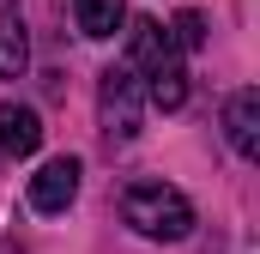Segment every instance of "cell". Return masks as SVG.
I'll return each instance as SVG.
<instances>
[{
  "instance_id": "1",
  "label": "cell",
  "mask_w": 260,
  "mask_h": 254,
  "mask_svg": "<svg viewBox=\"0 0 260 254\" xmlns=\"http://www.w3.org/2000/svg\"><path fill=\"white\" fill-rule=\"evenodd\" d=\"M121 218H127L139 236H151V242H182V236L194 230V206H188V194H182V188H164V182H139V188H127Z\"/></svg>"
},
{
  "instance_id": "2",
  "label": "cell",
  "mask_w": 260,
  "mask_h": 254,
  "mask_svg": "<svg viewBox=\"0 0 260 254\" xmlns=\"http://www.w3.org/2000/svg\"><path fill=\"white\" fill-rule=\"evenodd\" d=\"M97 109H103L109 145H127L133 133H139V79H133V67H109V73H103V85H97Z\"/></svg>"
},
{
  "instance_id": "3",
  "label": "cell",
  "mask_w": 260,
  "mask_h": 254,
  "mask_svg": "<svg viewBox=\"0 0 260 254\" xmlns=\"http://www.w3.org/2000/svg\"><path fill=\"white\" fill-rule=\"evenodd\" d=\"M79 157H49L37 176H30V212H43V218H55L67 212L73 200H79Z\"/></svg>"
},
{
  "instance_id": "4",
  "label": "cell",
  "mask_w": 260,
  "mask_h": 254,
  "mask_svg": "<svg viewBox=\"0 0 260 254\" xmlns=\"http://www.w3.org/2000/svg\"><path fill=\"white\" fill-rule=\"evenodd\" d=\"M224 133L236 145V157H260V91L242 85L230 103H224Z\"/></svg>"
},
{
  "instance_id": "5",
  "label": "cell",
  "mask_w": 260,
  "mask_h": 254,
  "mask_svg": "<svg viewBox=\"0 0 260 254\" xmlns=\"http://www.w3.org/2000/svg\"><path fill=\"white\" fill-rule=\"evenodd\" d=\"M37 145H43L37 109H24V103H0V151H6V157H30Z\"/></svg>"
},
{
  "instance_id": "6",
  "label": "cell",
  "mask_w": 260,
  "mask_h": 254,
  "mask_svg": "<svg viewBox=\"0 0 260 254\" xmlns=\"http://www.w3.org/2000/svg\"><path fill=\"white\" fill-rule=\"evenodd\" d=\"M176 55H182V49H176L170 24H157V18H139V24H133V67H139V73H157V67H170Z\"/></svg>"
},
{
  "instance_id": "7",
  "label": "cell",
  "mask_w": 260,
  "mask_h": 254,
  "mask_svg": "<svg viewBox=\"0 0 260 254\" xmlns=\"http://www.w3.org/2000/svg\"><path fill=\"white\" fill-rule=\"evenodd\" d=\"M73 12H79V30L103 43V37H115V30H121L127 0H73Z\"/></svg>"
},
{
  "instance_id": "8",
  "label": "cell",
  "mask_w": 260,
  "mask_h": 254,
  "mask_svg": "<svg viewBox=\"0 0 260 254\" xmlns=\"http://www.w3.org/2000/svg\"><path fill=\"white\" fill-rule=\"evenodd\" d=\"M24 61H30V43H24V24H18V12H0V79L24 73Z\"/></svg>"
},
{
  "instance_id": "9",
  "label": "cell",
  "mask_w": 260,
  "mask_h": 254,
  "mask_svg": "<svg viewBox=\"0 0 260 254\" xmlns=\"http://www.w3.org/2000/svg\"><path fill=\"white\" fill-rule=\"evenodd\" d=\"M151 103L157 109H182L188 103V73H182V61H170V67L151 73Z\"/></svg>"
},
{
  "instance_id": "10",
  "label": "cell",
  "mask_w": 260,
  "mask_h": 254,
  "mask_svg": "<svg viewBox=\"0 0 260 254\" xmlns=\"http://www.w3.org/2000/svg\"><path fill=\"white\" fill-rule=\"evenodd\" d=\"M170 37H176V49H188V55H194V49H206V18H200L194 6H188V12H176Z\"/></svg>"
},
{
  "instance_id": "11",
  "label": "cell",
  "mask_w": 260,
  "mask_h": 254,
  "mask_svg": "<svg viewBox=\"0 0 260 254\" xmlns=\"http://www.w3.org/2000/svg\"><path fill=\"white\" fill-rule=\"evenodd\" d=\"M0 254H12V242H0Z\"/></svg>"
}]
</instances>
